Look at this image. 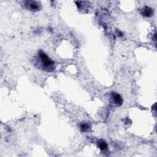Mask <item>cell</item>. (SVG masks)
Returning <instances> with one entry per match:
<instances>
[{
  "label": "cell",
  "instance_id": "obj_1",
  "mask_svg": "<svg viewBox=\"0 0 157 157\" xmlns=\"http://www.w3.org/2000/svg\"><path fill=\"white\" fill-rule=\"evenodd\" d=\"M39 65L38 68L47 72H52L55 68V62L52 60L42 51H39L38 54V61L36 65Z\"/></svg>",
  "mask_w": 157,
  "mask_h": 157
},
{
  "label": "cell",
  "instance_id": "obj_4",
  "mask_svg": "<svg viewBox=\"0 0 157 157\" xmlns=\"http://www.w3.org/2000/svg\"><path fill=\"white\" fill-rule=\"evenodd\" d=\"M140 13L142 16L146 17H150L152 16H153V10L152 8L148 6H145L143 8H142L141 10H140Z\"/></svg>",
  "mask_w": 157,
  "mask_h": 157
},
{
  "label": "cell",
  "instance_id": "obj_3",
  "mask_svg": "<svg viewBox=\"0 0 157 157\" xmlns=\"http://www.w3.org/2000/svg\"><path fill=\"white\" fill-rule=\"evenodd\" d=\"M111 98L112 100V103L114 104V105L116 106H121L123 103V99L122 98V96L117 93L112 92L111 93Z\"/></svg>",
  "mask_w": 157,
  "mask_h": 157
},
{
  "label": "cell",
  "instance_id": "obj_2",
  "mask_svg": "<svg viewBox=\"0 0 157 157\" xmlns=\"http://www.w3.org/2000/svg\"><path fill=\"white\" fill-rule=\"evenodd\" d=\"M23 6L28 10L36 12L41 9V4L39 2L36 1H26L23 3Z\"/></svg>",
  "mask_w": 157,
  "mask_h": 157
},
{
  "label": "cell",
  "instance_id": "obj_5",
  "mask_svg": "<svg viewBox=\"0 0 157 157\" xmlns=\"http://www.w3.org/2000/svg\"><path fill=\"white\" fill-rule=\"evenodd\" d=\"M98 147L102 151H104L108 148L107 142L103 139H100L98 141Z\"/></svg>",
  "mask_w": 157,
  "mask_h": 157
},
{
  "label": "cell",
  "instance_id": "obj_7",
  "mask_svg": "<svg viewBox=\"0 0 157 157\" xmlns=\"http://www.w3.org/2000/svg\"><path fill=\"white\" fill-rule=\"evenodd\" d=\"M117 33L118 34V35L119 36H122V34H122V33L121 32H120V31H119L118 30V31H117Z\"/></svg>",
  "mask_w": 157,
  "mask_h": 157
},
{
  "label": "cell",
  "instance_id": "obj_6",
  "mask_svg": "<svg viewBox=\"0 0 157 157\" xmlns=\"http://www.w3.org/2000/svg\"><path fill=\"white\" fill-rule=\"evenodd\" d=\"M90 128H91V125L89 123L83 122L80 125V131L82 132H87L90 129Z\"/></svg>",
  "mask_w": 157,
  "mask_h": 157
}]
</instances>
